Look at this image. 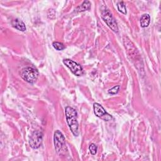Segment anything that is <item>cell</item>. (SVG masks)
Returning a JSON list of instances; mask_svg holds the SVG:
<instances>
[{"label":"cell","instance_id":"obj_1","mask_svg":"<svg viewBox=\"0 0 161 161\" xmlns=\"http://www.w3.org/2000/svg\"><path fill=\"white\" fill-rule=\"evenodd\" d=\"M65 113L66 120L71 132L74 136H77L79 135V123L77 119V113L76 110L70 106H67L65 109Z\"/></svg>","mask_w":161,"mask_h":161},{"label":"cell","instance_id":"obj_2","mask_svg":"<svg viewBox=\"0 0 161 161\" xmlns=\"http://www.w3.org/2000/svg\"><path fill=\"white\" fill-rule=\"evenodd\" d=\"M38 70L33 67H26L22 69L20 73L21 77L28 83L35 82L38 77Z\"/></svg>","mask_w":161,"mask_h":161},{"label":"cell","instance_id":"obj_3","mask_svg":"<svg viewBox=\"0 0 161 161\" xmlns=\"http://www.w3.org/2000/svg\"><path fill=\"white\" fill-rule=\"evenodd\" d=\"M101 18L111 30L116 33L118 32L117 23L109 9L106 8L101 11Z\"/></svg>","mask_w":161,"mask_h":161},{"label":"cell","instance_id":"obj_4","mask_svg":"<svg viewBox=\"0 0 161 161\" xmlns=\"http://www.w3.org/2000/svg\"><path fill=\"white\" fill-rule=\"evenodd\" d=\"M53 142L56 152L60 153L65 147V138L59 130H56L53 135Z\"/></svg>","mask_w":161,"mask_h":161},{"label":"cell","instance_id":"obj_5","mask_svg":"<svg viewBox=\"0 0 161 161\" xmlns=\"http://www.w3.org/2000/svg\"><path fill=\"white\" fill-rule=\"evenodd\" d=\"M63 63L75 75L80 76L83 74L84 70L82 66L76 62H74L69 58H65L63 60Z\"/></svg>","mask_w":161,"mask_h":161},{"label":"cell","instance_id":"obj_6","mask_svg":"<svg viewBox=\"0 0 161 161\" xmlns=\"http://www.w3.org/2000/svg\"><path fill=\"white\" fill-rule=\"evenodd\" d=\"M43 133L40 131H35L30 138L29 144L33 149L38 148L42 143Z\"/></svg>","mask_w":161,"mask_h":161},{"label":"cell","instance_id":"obj_7","mask_svg":"<svg viewBox=\"0 0 161 161\" xmlns=\"http://www.w3.org/2000/svg\"><path fill=\"white\" fill-rule=\"evenodd\" d=\"M93 109L94 113L97 117L101 118L105 121H108L111 119V116L106 112L104 108L100 104L97 103H94Z\"/></svg>","mask_w":161,"mask_h":161},{"label":"cell","instance_id":"obj_8","mask_svg":"<svg viewBox=\"0 0 161 161\" xmlns=\"http://www.w3.org/2000/svg\"><path fill=\"white\" fill-rule=\"evenodd\" d=\"M11 25L14 28H15L16 29H17L21 31H24L26 30L25 24L21 20H20L18 18L12 20Z\"/></svg>","mask_w":161,"mask_h":161},{"label":"cell","instance_id":"obj_9","mask_svg":"<svg viewBox=\"0 0 161 161\" xmlns=\"http://www.w3.org/2000/svg\"><path fill=\"white\" fill-rule=\"evenodd\" d=\"M91 8V3L89 1H84L80 5L75 9V11L82 12L87 11Z\"/></svg>","mask_w":161,"mask_h":161},{"label":"cell","instance_id":"obj_10","mask_svg":"<svg viewBox=\"0 0 161 161\" xmlns=\"http://www.w3.org/2000/svg\"><path fill=\"white\" fill-rule=\"evenodd\" d=\"M150 22V16L148 14H144L140 18V26L142 28L147 27Z\"/></svg>","mask_w":161,"mask_h":161},{"label":"cell","instance_id":"obj_11","mask_svg":"<svg viewBox=\"0 0 161 161\" xmlns=\"http://www.w3.org/2000/svg\"><path fill=\"white\" fill-rule=\"evenodd\" d=\"M117 8L118 9L119 12L121 13L126 14V6L125 4L123 1H120L117 4Z\"/></svg>","mask_w":161,"mask_h":161},{"label":"cell","instance_id":"obj_12","mask_svg":"<svg viewBox=\"0 0 161 161\" xmlns=\"http://www.w3.org/2000/svg\"><path fill=\"white\" fill-rule=\"evenodd\" d=\"M52 46L53 47V48L58 50V51H60L62 50L65 48V46L62 43L58 42H53L52 43Z\"/></svg>","mask_w":161,"mask_h":161},{"label":"cell","instance_id":"obj_13","mask_svg":"<svg viewBox=\"0 0 161 161\" xmlns=\"http://www.w3.org/2000/svg\"><path fill=\"white\" fill-rule=\"evenodd\" d=\"M89 149L91 153L93 155H96V153H97V146L94 143H91L89 147Z\"/></svg>","mask_w":161,"mask_h":161},{"label":"cell","instance_id":"obj_14","mask_svg":"<svg viewBox=\"0 0 161 161\" xmlns=\"http://www.w3.org/2000/svg\"><path fill=\"white\" fill-rule=\"evenodd\" d=\"M120 89V86H114L113 87H112L111 89H110L109 91H108V93L110 94H116L118 92L119 90Z\"/></svg>","mask_w":161,"mask_h":161}]
</instances>
